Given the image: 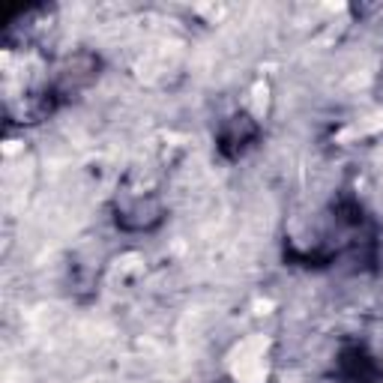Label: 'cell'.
I'll use <instances>...</instances> for the list:
<instances>
[{
	"mask_svg": "<svg viewBox=\"0 0 383 383\" xmlns=\"http://www.w3.org/2000/svg\"><path fill=\"white\" fill-rule=\"evenodd\" d=\"M267 350H270L267 335H246L228 354V372L234 374L237 383H264L270 377Z\"/></svg>",
	"mask_w": 383,
	"mask_h": 383,
	"instance_id": "1",
	"label": "cell"
},
{
	"mask_svg": "<svg viewBox=\"0 0 383 383\" xmlns=\"http://www.w3.org/2000/svg\"><path fill=\"white\" fill-rule=\"evenodd\" d=\"M252 111L257 120H264L267 111H270V87L264 81H257L255 90H252Z\"/></svg>",
	"mask_w": 383,
	"mask_h": 383,
	"instance_id": "2",
	"label": "cell"
}]
</instances>
